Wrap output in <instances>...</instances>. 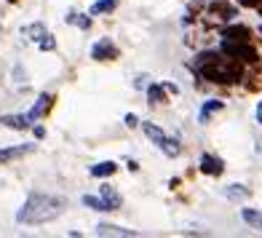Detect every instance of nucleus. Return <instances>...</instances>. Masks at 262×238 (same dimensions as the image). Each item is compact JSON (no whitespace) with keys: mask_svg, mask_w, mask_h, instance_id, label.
I'll return each mask as SVG.
<instances>
[{"mask_svg":"<svg viewBox=\"0 0 262 238\" xmlns=\"http://www.w3.org/2000/svg\"><path fill=\"white\" fill-rule=\"evenodd\" d=\"M67 201L62 196H51V193H32L25 206L19 209L16 220L21 225H46V222H54L59 214L64 211Z\"/></svg>","mask_w":262,"mask_h":238,"instance_id":"nucleus-1","label":"nucleus"},{"mask_svg":"<svg viewBox=\"0 0 262 238\" xmlns=\"http://www.w3.org/2000/svg\"><path fill=\"white\" fill-rule=\"evenodd\" d=\"M195 73H201V75H204L206 80H211V83H238V78H241V70H238V67H222V64L217 62V56L209 59L206 64L195 67Z\"/></svg>","mask_w":262,"mask_h":238,"instance_id":"nucleus-2","label":"nucleus"},{"mask_svg":"<svg viewBox=\"0 0 262 238\" xmlns=\"http://www.w3.org/2000/svg\"><path fill=\"white\" fill-rule=\"evenodd\" d=\"M142 128H145V134H147V139L152 142V145H158L163 150V156H169V158L180 156V142L171 139V137H166L156 123H142Z\"/></svg>","mask_w":262,"mask_h":238,"instance_id":"nucleus-3","label":"nucleus"},{"mask_svg":"<svg viewBox=\"0 0 262 238\" xmlns=\"http://www.w3.org/2000/svg\"><path fill=\"white\" fill-rule=\"evenodd\" d=\"M222 51L233 56V59H246V62H257V51L252 46H246V40H230L225 38L222 40Z\"/></svg>","mask_w":262,"mask_h":238,"instance_id":"nucleus-4","label":"nucleus"},{"mask_svg":"<svg viewBox=\"0 0 262 238\" xmlns=\"http://www.w3.org/2000/svg\"><path fill=\"white\" fill-rule=\"evenodd\" d=\"M91 56L97 59V62H110V59H118V49L110 38H102L99 43H94Z\"/></svg>","mask_w":262,"mask_h":238,"instance_id":"nucleus-5","label":"nucleus"},{"mask_svg":"<svg viewBox=\"0 0 262 238\" xmlns=\"http://www.w3.org/2000/svg\"><path fill=\"white\" fill-rule=\"evenodd\" d=\"M99 198L107 204V209H110V211H118V209H121V204H123L121 193H115V190H113L110 185H102V190H99Z\"/></svg>","mask_w":262,"mask_h":238,"instance_id":"nucleus-6","label":"nucleus"},{"mask_svg":"<svg viewBox=\"0 0 262 238\" xmlns=\"http://www.w3.org/2000/svg\"><path fill=\"white\" fill-rule=\"evenodd\" d=\"M51 102H54V97H51V94H40V97H38V102H35V107H32V110L27 113V115L32 118V123L38 121L40 115H46V113L51 110Z\"/></svg>","mask_w":262,"mask_h":238,"instance_id":"nucleus-7","label":"nucleus"},{"mask_svg":"<svg viewBox=\"0 0 262 238\" xmlns=\"http://www.w3.org/2000/svg\"><path fill=\"white\" fill-rule=\"evenodd\" d=\"M35 145H16V147H6V150H0V163H6V161H14V158H21V156H27V153H32Z\"/></svg>","mask_w":262,"mask_h":238,"instance_id":"nucleus-8","label":"nucleus"},{"mask_svg":"<svg viewBox=\"0 0 262 238\" xmlns=\"http://www.w3.org/2000/svg\"><path fill=\"white\" fill-rule=\"evenodd\" d=\"M201 171L209 177H220L222 174V161L214 156H201Z\"/></svg>","mask_w":262,"mask_h":238,"instance_id":"nucleus-9","label":"nucleus"},{"mask_svg":"<svg viewBox=\"0 0 262 238\" xmlns=\"http://www.w3.org/2000/svg\"><path fill=\"white\" fill-rule=\"evenodd\" d=\"M97 235H121V238H134L137 233L134 230H126V228H118V225H97Z\"/></svg>","mask_w":262,"mask_h":238,"instance_id":"nucleus-10","label":"nucleus"},{"mask_svg":"<svg viewBox=\"0 0 262 238\" xmlns=\"http://www.w3.org/2000/svg\"><path fill=\"white\" fill-rule=\"evenodd\" d=\"M0 123L3 126H8V128H30V123H32V118L30 115H3L0 118Z\"/></svg>","mask_w":262,"mask_h":238,"instance_id":"nucleus-11","label":"nucleus"},{"mask_svg":"<svg viewBox=\"0 0 262 238\" xmlns=\"http://www.w3.org/2000/svg\"><path fill=\"white\" fill-rule=\"evenodd\" d=\"M222 107H225V104H222L220 99H209L204 107H201V115H198V121H201V123H206V121H209V118H211L214 113H220V110H222Z\"/></svg>","mask_w":262,"mask_h":238,"instance_id":"nucleus-12","label":"nucleus"},{"mask_svg":"<svg viewBox=\"0 0 262 238\" xmlns=\"http://www.w3.org/2000/svg\"><path fill=\"white\" fill-rule=\"evenodd\" d=\"M225 196H228L230 201H246L249 196H252V190L244 187V185H230L228 190H225Z\"/></svg>","mask_w":262,"mask_h":238,"instance_id":"nucleus-13","label":"nucleus"},{"mask_svg":"<svg viewBox=\"0 0 262 238\" xmlns=\"http://www.w3.org/2000/svg\"><path fill=\"white\" fill-rule=\"evenodd\" d=\"M115 161H102V163H97V166H91V174L94 177H113L115 174Z\"/></svg>","mask_w":262,"mask_h":238,"instance_id":"nucleus-14","label":"nucleus"},{"mask_svg":"<svg viewBox=\"0 0 262 238\" xmlns=\"http://www.w3.org/2000/svg\"><path fill=\"white\" fill-rule=\"evenodd\" d=\"M222 35H225V38H230V40H249V35H252V32H249L246 27H228Z\"/></svg>","mask_w":262,"mask_h":238,"instance_id":"nucleus-15","label":"nucleus"},{"mask_svg":"<svg viewBox=\"0 0 262 238\" xmlns=\"http://www.w3.org/2000/svg\"><path fill=\"white\" fill-rule=\"evenodd\" d=\"M83 204H86L89 209H97V211H110L102 198H94V196H83Z\"/></svg>","mask_w":262,"mask_h":238,"instance_id":"nucleus-16","label":"nucleus"},{"mask_svg":"<svg viewBox=\"0 0 262 238\" xmlns=\"http://www.w3.org/2000/svg\"><path fill=\"white\" fill-rule=\"evenodd\" d=\"M118 6V0H99V3L91 6V14H104V11H113Z\"/></svg>","mask_w":262,"mask_h":238,"instance_id":"nucleus-17","label":"nucleus"},{"mask_svg":"<svg viewBox=\"0 0 262 238\" xmlns=\"http://www.w3.org/2000/svg\"><path fill=\"white\" fill-rule=\"evenodd\" d=\"M241 214H244V220L252 225V228H259V225H262V214H257L254 209H244Z\"/></svg>","mask_w":262,"mask_h":238,"instance_id":"nucleus-18","label":"nucleus"},{"mask_svg":"<svg viewBox=\"0 0 262 238\" xmlns=\"http://www.w3.org/2000/svg\"><path fill=\"white\" fill-rule=\"evenodd\" d=\"M147 97H150V102H166L163 89H161V86H156V83H152V86L147 89Z\"/></svg>","mask_w":262,"mask_h":238,"instance_id":"nucleus-19","label":"nucleus"},{"mask_svg":"<svg viewBox=\"0 0 262 238\" xmlns=\"http://www.w3.org/2000/svg\"><path fill=\"white\" fill-rule=\"evenodd\" d=\"M67 21H70V25H78V27H83V30H89V27H91V19L80 16V14H70V16H67Z\"/></svg>","mask_w":262,"mask_h":238,"instance_id":"nucleus-20","label":"nucleus"},{"mask_svg":"<svg viewBox=\"0 0 262 238\" xmlns=\"http://www.w3.org/2000/svg\"><path fill=\"white\" fill-rule=\"evenodd\" d=\"M38 46H40V49H43V51H54V46H56V43H54V38H51V35H49V32H46V38H43V40H40Z\"/></svg>","mask_w":262,"mask_h":238,"instance_id":"nucleus-21","label":"nucleus"},{"mask_svg":"<svg viewBox=\"0 0 262 238\" xmlns=\"http://www.w3.org/2000/svg\"><path fill=\"white\" fill-rule=\"evenodd\" d=\"M137 123H139V121H137V115H131V113H128V115H126V126H137Z\"/></svg>","mask_w":262,"mask_h":238,"instance_id":"nucleus-22","label":"nucleus"},{"mask_svg":"<svg viewBox=\"0 0 262 238\" xmlns=\"http://www.w3.org/2000/svg\"><path fill=\"white\" fill-rule=\"evenodd\" d=\"M257 121H259V123H262V102H259V104H257Z\"/></svg>","mask_w":262,"mask_h":238,"instance_id":"nucleus-23","label":"nucleus"},{"mask_svg":"<svg viewBox=\"0 0 262 238\" xmlns=\"http://www.w3.org/2000/svg\"><path fill=\"white\" fill-rule=\"evenodd\" d=\"M259 228H262V225H259Z\"/></svg>","mask_w":262,"mask_h":238,"instance_id":"nucleus-24","label":"nucleus"}]
</instances>
